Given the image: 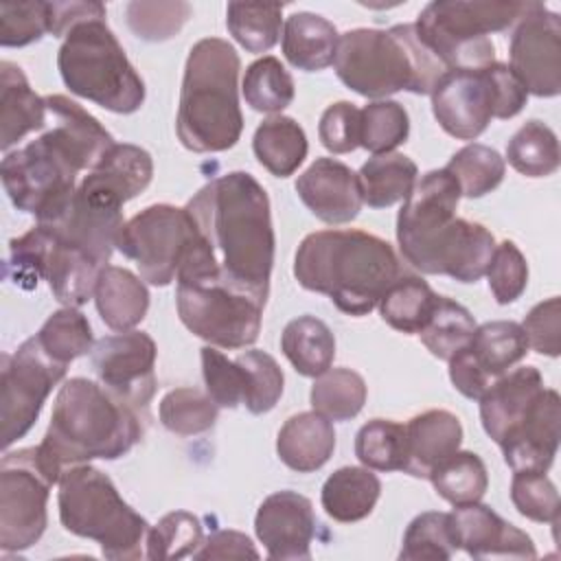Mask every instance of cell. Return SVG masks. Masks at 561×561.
I'll use <instances>...</instances> for the list:
<instances>
[{
  "instance_id": "obj_1",
  "label": "cell",
  "mask_w": 561,
  "mask_h": 561,
  "mask_svg": "<svg viewBox=\"0 0 561 561\" xmlns=\"http://www.w3.org/2000/svg\"><path fill=\"white\" fill-rule=\"evenodd\" d=\"M197 241L175 280L219 283L265 307L274 265V228L265 188L245 171H230L186 204Z\"/></svg>"
},
{
  "instance_id": "obj_2",
  "label": "cell",
  "mask_w": 561,
  "mask_h": 561,
  "mask_svg": "<svg viewBox=\"0 0 561 561\" xmlns=\"http://www.w3.org/2000/svg\"><path fill=\"white\" fill-rule=\"evenodd\" d=\"M53 127L2 158L0 175L13 206L37 224L57 221L77 191V175L92 171L116 145L112 134L77 101L46 96Z\"/></svg>"
},
{
  "instance_id": "obj_3",
  "label": "cell",
  "mask_w": 561,
  "mask_h": 561,
  "mask_svg": "<svg viewBox=\"0 0 561 561\" xmlns=\"http://www.w3.org/2000/svg\"><path fill=\"white\" fill-rule=\"evenodd\" d=\"M458 202L460 188L447 169L425 173L397 215V241L414 270L476 283L497 243L482 224L456 217Z\"/></svg>"
},
{
  "instance_id": "obj_4",
  "label": "cell",
  "mask_w": 561,
  "mask_h": 561,
  "mask_svg": "<svg viewBox=\"0 0 561 561\" xmlns=\"http://www.w3.org/2000/svg\"><path fill=\"white\" fill-rule=\"evenodd\" d=\"M147 412L85 377L68 379L53 405L48 430L37 445V460L53 484L66 469L94 458L116 460L145 434Z\"/></svg>"
},
{
  "instance_id": "obj_5",
  "label": "cell",
  "mask_w": 561,
  "mask_h": 561,
  "mask_svg": "<svg viewBox=\"0 0 561 561\" xmlns=\"http://www.w3.org/2000/svg\"><path fill=\"white\" fill-rule=\"evenodd\" d=\"M300 287L324 294L348 316L370 313L401 276L388 241L364 230H318L307 234L294 259Z\"/></svg>"
},
{
  "instance_id": "obj_6",
  "label": "cell",
  "mask_w": 561,
  "mask_h": 561,
  "mask_svg": "<svg viewBox=\"0 0 561 561\" xmlns=\"http://www.w3.org/2000/svg\"><path fill=\"white\" fill-rule=\"evenodd\" d=\"M239 70L241 61L230 42L204 37L191 46L175 121L178 138L188 151L217 153L241 138Z\"/></svg>"
},
{
  "instance_id": "obj_7",
  "label": "cell",
  "mask_w": 561,
  "mask_h": 561,
  "mask_svg": "<svg viewBox=\"0 0 561 561\" xmlns=\"http://www.w3.org/2000/svg\"><path fill=\"white\" fill-rule=\"evenodd\" d=\"M333 66L346 88L375 101L401 90L430 94L447 70L421 42L414 24L342 33Z\"/></svg>"
},
{
  "instance_id": "obj_8",
  "label": "cell",
  "mask_w": 561,
  "mask_h": 561,
  "mask_svg": "<svg viewBox=\"0 0 561 561\" xmlns=\"http://www.w3.org/2000/svg\"><path fill=\"white\" fill-rule=\"evenodd\" d=\"M57 68L66 88L103 110L134 114L145 103V81L105 22V9L79 20L64 37Z\"/></svg>"
},
{
  "instance_id": "obj_9",
  "label": "cell",
  "mask_w": 561,
  "mask_h": 561,
  "mask_svg": "<svg viewBox=\"0 0 561 561\" xmlns=\"http://www.w3.org/2000/svg\"><path fill=\"white\" fill-rule=\"evenodd\" d=\"M61 526L101 546L105 559L134 561L145 557L149 524L116 491L110 476L92 465H77L59 478Z\"/></svg>"
},
{
  "instance_id": "obj_10",
  "label": "cell",
  "mask_w": 561,
  "mask_h": 561,
  "mask_svg": "<svg viewBox=\"0 0 561 561\" xmlns=\"http://www.w3.org/2000/svg\"><path fill=\"white\" fill-rule=\"evenodd\" d=\"M530 2L436 0L414 22L421 42L447 70H480L495 61L489 33L506 31Z\"/></svg>"
},
{
  "instance_id": "obj_11",
  "label": "cell",
  "mask_w": 561,
  "mask_h": 561,
  "mask_svg": "<svg viewBox=\"0 0 561 561\" xmlns=\"http://www.w3.org/2000/svg\"><path fill=\"white\" fill-rule=\"evenodd\" d=\"M197 241L191 213L173 204H153L125 221L116 248L136 263L140 278L164 287L169 285Z\"/></svg>"
},
{
  "instance_id": "obj_12",
  "label": "cell",
  "mask_w": 561,
  "mask_h": 561,
  "mask_svg": "<svg viewBox=\"0 0 561 561\" xmlns=\"http://www.w3.org/2000/svg\"><path fill=\"white\" fill-rule=\"evenodd\" d=\"M175 305L182 324L210 346L245 348L261 331L263 305L219 283H178Z\"/></svg>"
},
{
  "instance_id": "obj_13",
  "label": "cell",
  "mask_w": 561,
  "mask_h": 561,
  "mask_svg": "<svg viewBox=\"0 0 561 561\" xmlns=\"http://www.w3.org/2000/svg\"><path fill=\"white\" fill-rule=\"evenodd\" d=\"M66 368L42 348L35 335L24 340L15 353L2 355L0 421L4 449L35 425L46 397L64 379Z\"/></svg>"
},
{
  "instance_id": "obj_14",
  "label": "cell",
  "mask_w": 561,
  "mask_h": 561,
  "mask_svg": "<svg viewBox=\"0 0 561 561\" xmlns=\"http://www.w3.org/2000/svg\"><path fill=\"white\" fill-rule=\"evenodd\" d=\"M53 482L37 460V447L7 451L0 462V548L26 550L46 530Z\"/></svg>"
},
{
  "instance_id": "obj_15",
  "label": "cell",
  "mask_w": 561,
  "mask_h": 561,
  "mask_svg": "<svg viewBox=\"0 0 561 561\" xmlns=\"http://www.w3.org/2000/svg\"><path fill=\"white\" fill-rule=\"evenodd\" d=\"M508 68L528 94L557 96L561 92V20L541 2H530L508 46Z\"/></svg>"
},
{
  "instance_id": "obj_16",
  "label": "cell",
  "mask_w": 561,
  "mask_h": 561,
  "mask_svg": "<svg viewBox=\"0 0 561 561\" xmlns=\"http://www.w3.org/2000/svg\"><path fill=\"white\" fill-rule=\"evenodd\" d=\"M156 342L145 331H118L92 346V368L99 383L140 412L156 392Z\"/></svg>"
},
{
  "instance_id": "obj_17",
  "label": "cell",
  "mask_w": 561,
  "mask_h": 561,
  "mask_svg": "<svg viewBox=\"0 0 561 561\" xmlns=\"http://www.w3.org/2000/svg\"><path fill=\"white\" fill-rule=\"evenodd\" d=\"M484 68L445 70L430 92L434 118L458 140L478 138L495 118V94Z\"/></svg>"
},
{
  "instance_id": "obj_18",
  "label": "cell",
  "mask_w": 561,
  "mask_h": 561,
  "mask_svg": "<svg viewBox=\"0 0 561 561\" xmlns=\"http://www.w3.org/2000/svg\"><path fill=\"white\" fill-rule=\"evenodd\" d=\"M254 533L270 559H309L316 535L311 500L296 491H276L267 495L256 511Z\"/></svg>"
},
{
  "instance_id": "obj_19",
  "label": "cell",
  "mask_w": 561,
  "mask_h": 561,
  "mask_svg": "<svg viewBox=\"0 0 561 561\" xmlns=\"http://www.w3.org/2000/svg\"><path fill=\"white\" fill-rule=\"evenodd\" d=\"M561 399L559 392L546 388L524 419L497 443L504 462L513 471H541L546 473L559 449Z\"/></svg>"
},
{
  "instance_id": "obj_20",
  "label": "cell",
  "mask_w": 561,
  "mask_h": 561,
  "mask_svg": "<svg viewBox=\"0 0 561 561\" xmlns=\"http://www.w3.org/2000/svg\"><path fill=\"white\" fill-rule=\"evenodd\" d=\"M302 204L324 224H348L362 210L357 173L335 158H318L296 180Z\"/></svg>"
},
{
  "instance_id": "obj_21",
  "label": "cell",
  "mask_w": 561,
  "mask_h": 561,
  "mask_svg": "<svg viewBox=\"0 0 561 561\" xmlns=\"http://www.w3.org/2000/svg\"><path fill=\"white\" fill-rule=\"evenodd\" d=\"M458 548L473 559H535L533 539L480 502L456 506L451 513Z\"/></svg>"
},
{
  "instance_id": "obj_22",
  "label": "cell",
  "mask_w": 561,
  "mask_h": 561,
  "mask_svg": "<svg viewBox=\"0 0 561 561\" xmlns=\"http://www.w3.org/2000/svg\"><path fill=\"white\" fill-rule=\"evenodd\" d=\"M543 390V377L535 366H519L495 377L480 397L484 432L500 443L524 419Z\"/></svg>"
},
{
  "instance_id": "obj_23",
  "label": "cell",
  "mask_w": 561,
  "mask_h": 561,
  "mask_svg": "<svg viewBox=\"0 0 561 561\" xmlns=\"http://www.w3.org/2000/svg\"><path fill=\"white\" fill-rule=\"evenodd\" d=\"M153 175V160L149 151L138 145H114L103 160L88 171L79 188L90 195L103 197L116 206H123L138 193H142Z\"/></svg>"
},
{
  "instance_id": "obj_24",
  "label": "cell",
  "mask_w": 561,
  "mask_h": 561,
  "mask_svg": "<svg viewBox=\"0 0 561 561\" xmlns=\"http://www.w3.org/2000/svg\"><path fill=\"white\" fill-rule=\"evenodd\" d=\"M462 425L447 410H427L405 425V473L430 478L434 467L460 449Z\"/></svg>"
},
{
  "instance_id": "obj_25",
  "label": "cell",
  "mask_w": 561,
  "mask_h": 561,
  "mask_svg": "<svg viewBox=\"0 0 561 561\" xmlns=\"http://www.w3.org/2000/svg\"><path fill=\"white\" fill-rule=\"evenodd\" d=\"M333 449V423L316 410L289 416L276 436L278 458L298 473H311L324 467Z\"/></svg>"
},
{
  "instance_id": "obj_26",
  "label": "cell",
  "mask_w": 561,
  "mask_h": 561,
  "mask_svg": "<svg viewBox=\"0 0 561 561\" xmlns=\"http://www.w3.org/2000/svg\"><path fill=\"white\" fill-rule=\"evenodd\" d=\"M48 107L46 99L35 94L22 72V68L13 61L0 64V123L2 138L0 147L9 153V149L22 140L26 134L37 131L46 125Z\"/></svg>"
},
{
  "instance_id": "obj_27",
  "label": "cell",
  "mask_w": 561,
  "mask_h": 561,
  "mask_svg": "<svg viewBox=\"0 0 561 561\" xmlns=\"http://www.w3.org/2000/svg\"><path fill=\"white\" fill-rule=\"evenodd\" d=\"M94 302L101 320L114 331H131L142 322L149 309V291L134 272L107 265L99 274Z\"/></svg>"
},
{
  "instance_id": "obj_28",
  "label": "cell",
  "mask_w": 561,
  "mask_h": 561,
  "mask_svg": "<svg viewBox=\"0 0 561 561\" xmlns=\"http://www.w3.org/2000/svg\"><path fill=\"white\" fill-rule=\"evenodd\" d=\"M337 42V28L318 13L298 11L283 26V55L294 68L305 72L329 68L335 59Z\"/></svg>"
},
{
  "instance_id": "obj_29",
  "label": "cell",
  "mask_w": 561,
  "mask_h": 561,
  "mask_svg": "<svg viewBox=\"0 0 561 561\" xmlns=\"http://www.w3.org/2000/svg\"><path fill=\"white\" fill-rule=\"evenodd\" d=\"M381 482L368 467H340L322 484L324 513L342 524L368 517L379 500Z\"/></svg>"
},
{
  "instance_id": "obj_30",
  "label": "cell",
  "mask_w": 561,
  "mask_h": 561,
  "mask_svg": "<svg viewBox=\"0 0 561 561\" xmlns=\"http://www.w3.org/2000/svg\"><path fill=\"white\" fill-rule=\"evenodd\" d=\"M252 149L256 160L276 178H287L298 171L307 158V136L305 129L291 116H270L265 118L252 138Z\"/></svg>"
},
{
  "instance_id": "obj_31",
  "label": "cell",
  "mask_w": 561,
  "mask_h": 561,
  "mask_svg": "<svg viewBox=\"0 0 561 561\" xmlns=\"http://www.w3.org/2000/svg\"><path fill=\"white\" fill-rule=\"evenodd\" d=\"M280 348L296 373L305 377H318L333 364L335 337L327 322L307 313L285 324Z\"/></svg>"
},
{
  "instance_id": "obj_32",
  "label": "cell",
  "mask_w": 561,
  "mask_h": 561,
  "mask_svg": "<svg viewBox=\"0 0 561 561\" xmlns=\"http://www.w3.org/2000/svg\"><path fill=\"white\" fill-rule=\"evenodd\" d=\"M419 169L412 158L403 153H379L366 160L357 173L362 199L370 208H386L405 202L416 184Z\"/></svg>"
},
{
  "instance_id": "obj_33",
  "label": "cell",
  "mask_w": 561,
  "mask_h": 561,
  "mask_svg": "<svg viewBox=\"0 0 561 561\" xmlns=\"http://www.w3.org/2000/svg\"><path fill=\"white\" fill-rule=\"evenodd\" d=\"M528 351V340L522 324L513 320H493L476 327L467 346L469 357L493 381L515 366Z\"/></svg>"
},
{
  "instance_id": "obj_34",
  "label": "cell",
  "mask_w": 561,
  "mask_h": 561,
  "mask_svg": "<svg viewBox=\"0 0 561 561\" xmlns=\"http://www.w3.org/2000/svg\"><path fill=\"white\" fill-rule=\"evenodd\" d=\"M438 294L421 276H399L381 296L379 311L386 324L392 329L419 335L427 324Z\"/></svg>"
},
{
  "instance_id": "obj_35",
  "label": "cell",
  "mask_w": 561,
  "mask_h": 561,
  "mask_svg": "<svg viewBox=\"0 0 561 561\" xmlns=\"http://www.w3.org/2000/svg\"><path fill=\"white\" fill-rule=\"evenodd\" d=\"M508 164L526 178H546L559 169L557 134L541 121L524 123L506 145Z\"/></svg>"
},
{
  "instance_id": "obj_36",
  "label": "cell",
  "mask_w": 561,
  "mask_h": 561,
  "mask_svg": "<svg viewBox=\"0 0 561 561\" xmlns=\"http://www.w3.org/2000/svg\"><path fill=\"white\" fill-rule=\"evenodd\" d=\"M476 327L478 324L467 307L447 296H438L436 307L419 337L434 357L449 362L456 353L469 346Z\"/></svg>"
},
{
  "instance_id": "obj_37",
  "label": "cell",
  "mask_w": 561,
  "mask_h": 561,
  "mask_svg": "<svg viewBox=\"0 0 561 561\" xmlns=\"http://www.w3.org/2000/svg\"><path fill=\"white\" fill-rule=\"evenodd\" d=\"M436 493L454 506L480 502L489 486V476L482 458L473 451H454L430 473Z\"/></svg>"
},
{
  "instance_id": "obj_38",
  "label": "cell",
  "mask_w": 561,
  "mask_h": 561,
  "mask_svg": "<svg viewBox=\"0 0 561 561\" xmlns=\"http://www.w3.org/2000/svg\"><path fill=\"white\" fill-rule=\"evenodd\" d=\"M366 403V381L351 368H329L311 386V405L329 421H351Z\"/></svg>"
},
{
  "instance_id": "obj_39",
  "label": "cell",
  "mask_w": 561,
  "mask_h": 561,
  "mask_svg": "<svg viewBox=\"0 0 561 561\" xmlns=\"http://www.w3.org/2000/svg\"><path fill=\"white\" fill-rule=\"evenodd\" d=\"M283 7L267 2H228L226 26L248 53L270 50L283 26Z\"/></svg>"
},
{
  "instance_id": "obj_40",
  "label": "cell",
  "mask_w": 561,
  "mask_h": 561,
  "mask_svg": "<svg viewBox=\"0 0 561 561\" xmlns=\"http://www.w3.org/2000/svg\"><path fill=\"white\" fill-rule=\"evenodd\" d=\"M458 550L456 530L449 513L427 511L416 515L405 535L399 552L401 561H447Z\"/></svg>"
},
{
  "instance_id": "obj_41",
  "label": "cell",
  "mask_w": 561,
  "mask_h": 561,
  "mask_svg": "<svg viewBox=\"0 0 561 561\" xmlns=\"http://www.w3.org/2000/svg\"><path fill=\"white\" fill-rule=\"evenodd\" d=\"M445 169L458 182L460 195L473 199L495 191L502 184L506 162L495 149L480 142H471L456 151Z\"/></svg>"
},
{
  "instance_id": "obj_42",
  "label": "cell",
  "mask_w": 561,
  "mask_h": 561,
  "mask_svg": "<svg viewBox=\"0 0 561 561\" xmlns=\"http://www.w3.org/2000/svg\"><path fill=\"white\" fill-rule=\"evenodd\" d=\"M241 90L245 103L265 114L283 112L287 105H291L296 94L291 75L285 70L280 59L272 55H265L245 68Z\"/></svg>"
},
{
  "instance_id": "obj_43",
  "label": "cell",
  "mask_w": 561,
  "mask_h": 561,
  "mask_svg": "<svg viewBox=\"0 0 561 561\" xmlns=\"http://www.w3.org/2000/svg\"><path fill=\"white\" fill-rule=\"evenodd\" d=\"M42 348L59 364H70L72 359L92 353L94 337L88 318L77 311V307H64L53 311L42 329L35 333Z\"/></svg>"
},
{
  "instance_id": "obj_44",
  "label": "cell",
  "mask_w": 561,
  "mask_h": 561,
  "mask_svg": "<svg viewBox=\"0 0 561 561\" xmlns=\"http://www.w3.org/2000/svg\"><path fill=\"white\" fill-rule=\"evenodd\" d=\"M217 412L219 405L210 399V394L191 386L169 390L158 408L160 423L178 436L208 432L217 421Z\"/></svg>"
},
{
  "instance_id": "obj_45",
  "label": "cell",
  "mask_w": 561,
  "mask_h": 561,
  "mask_svg": "<svg viewBox=\"0 0 561 561\" xmlns=\"http://www.w3.org/2000/svg\"><path fill=\"white\" fill-rule=\"evenodd\" d=\"M410 116L397 101H373L359 110V147L379 156L408 140Z\"/></svg>"
},
{
  "instance_id": "obj_46",
  "label": "cell",
  "mask_w": 561,
  "mask_h": 561,
  "mask_svg": "<svg viewBox=\"0 0 561 561\" xmlns=\"http://www.w3.org/2000/svg\"><path fill=\"white\" fill-rule=\"evenodd\" d=\"M357 460L373 471H399L405 462V425L373 419L355 436Z\"/></svg>"
},
{
  "instance_id": "obj_47",
  "label": "cell",
  "mask_w": 561,
  "mask_h": 561,
  "mask_svg": "<svg viewBox=\"0 0 561 561\" xmlns=\"http://www.w3.org/2000/svg\"><path fill=\"white\" fill-rule=\"evenodd\" d=\"M243 373V405L252 414L270 412L283 394V370L278 362L259 348L245 351L234 359Z\"/></svg>"
},
{
  "instance_id": "obj_48",
  "label": "cell",
  "mask_w": 561,
  "mask_h": 561,
  "mask_svg": "<svg viewBox=\"0 0 561 561\" xmlns=\"http://www.w3.org/2000/svg\"><path fill=\"white\" fill-rule=\"evenodd\" d=\"M202 541L204 533L199 519L193 513L173 511L149 528L145 557L151 561L193 557Z\"/></svg>"
},
{
  "instance_id": "obj_49",
  "label": "cell",
  "mask_w": 561,
  "mask_h": 561,
  "mask_svg": "<svg viewBox=\"0 0 561 561\" xmlns=\"http://www.w3.org/2000/svg\"><path fill=\"white\" fill-rule=\"evenodd\" d=\"M511 502L519 515L539 524H559L561 502L554 482L541 471H515Z\"/></svg>"
},
{
  "instance_id": "obj_50",
  "label": "cell",
  "mask_w": 561,
  "mask_h": 561,
  "mask_svg": "<svg viewBox=\"0 0 561 561\" xmlns=\"http://www.w3.org/2000/svg\"><path fill=\"white\" fill-rule=\"evenodd\" d=\"M193 9L188 2H129L127 24L145 42H164L182 31Z\"/></svg>"
},
{
  "instance_id": "obj_51",
  "label": "cell",
  "mask_w": 561,
  "mask_h": 561,
  "mask_svg": "<svg viewBox=\"0 0 561 561\" xmlns=\"http://www.w3.org/2000/svg\"><path fill=\"white\" fill-rule=\"evenodd\" d=\"M50 33V2H0V44L4 48L39 42Z\"/></svg>"
},
{
  "instance_id": "obj_52",
  "label": "cell",
  "mask_w": 561,
  "mask_h": 561,
  "mask_svg": "<svg viewBox=\"0 0 561 561\" xmlns=\"http://www.w3.org/2000/svg\"><path fill=\"white\" fill-rule=\"evenodd\" d=\"M489 289L497 305L515 302L528 285V263L513 241L495 245L491 263L486 267Z\"/></svg>"
},
{
  "instance_id": "obj_53",
  "label": "cell",
  "mask_w": 561,
  "mask_h": 561,
  "mask_svg": "<svg viewBox=\"0 0 561 561\" xmlns=\"http://www.w3.org/2000/svg\"><path fill=\"white\" fill-rule=\"evenodd\" d=\"M202 375L206 392L219 408L243 403V373L234 359H228L215 346L202 348Z\"/></svg>"
},
{
  "instance_id": "obj_54",
  "label": "cell",
  "mask_w": 561,
  "mask_h": 561,
  "mask_svg": "<svg viewBox=\"0 0 561 561\" xmlns=\"http://www.w3.org/2000/svg\"><path fill=\"white\" fill-rule=\"evenodd\" d=\"M318 136L331 153H348L359 147V110L348 101L331 103L318 125Z\"/></svg>"
},
{
  "instance_id": "obj_55",
  "label": "cell",
  "mask_w": 561,
  "mask_h": 561,
  "mask_svg": "<svg viewBox=\"0 0 561 561\" xmlns=\"http://www.w3.org/2000/svg\"><path fill=\"white\" fill-rule=\"evenodd\" d=\"M528 348L557 357L561 353V300L557 296L535 305L522 324Z\"/></svg>"
},
{
  "instance_id": "obj_56",
  "label": "cell",
  "mask_w": 561,
  "mask_h": 561,
  "mask_svg": "<svg viewBox=\"0 0 561 561\" xmlns=\"http://www.w3.org/2000/svg\"><path fill=\"white\" fill-rule=\"evenodd\" d=\"M484 70L489 75V81H491L493 94H495V118L504 121V118L517 116L524 110L526 99H528L524 83L508 68V64L493 61Z\"/></svg>"
},
{
  "instance_id": "obj_57",
  "label": "cell",
  "mask_w": 561,
  "mask_h": 561,
  "mask_svg": "<svg viewBox=\"0 0 561 561\" xmlns=\"http://www.w3.org/2000/svg\"><path fill=\"white\" fill-rule=\"evenodd\" d=\"M259 559V550L248 535L237 530H217L202 541L193 559Z\"/></svg>"
},
{
  "instance_id": "obj_58",
  "label": "cell",
  "mask_w": 561,
  "mask_h": 561,
  "mask_svg": "<svg viewBox=\"0 0 561 561\" xmlns=\"http://www.w3.org/2000/svg\"><path fill=\"white\" fill-rule=\"evenodd\" d=\"M449 379L454 388L467 399H480L482 392L491 386V379L469 357L467 346L449 359Z\"/></svg>"
}]
</instances>
